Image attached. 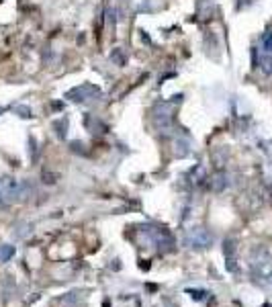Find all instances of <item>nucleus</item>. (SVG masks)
<instances>
[{
    "mask_svg": "<svg viewBox=\"0 0 272 307\" xmlns=\"http://www.w3.org/2000/svg\"><path fill=\"white\" fill-rule=\"evenodd\" d=\"M15 256V248L13 246H0V262H7Z\"/></svg>",
    "mask_w": 272,
    "mask_h": 307,
    "instance_id": "7",
    "label": "nucleus"
},
{
    "mask_svg": "<svg viewBox=\"0 0 272 307\" xmlns=\"http://www.w3.org/2000/svg\"><path fill=\"white\" fill-rule=\"evenodd\" d=\"M260 43H262V52H264V56H272V31L264 33Z\"/></svg>",
    "mask_w": 272,
    "mask_h": 307,
    "instance_id": "6",
    "label": "nucleus"
},
{
    "mask_svg": "<svg viewBox=\"0 0 272 307\" xmlns=\"http://www.w3.org/2000/svg\"><path fill=\"white\" fill-rule=\"evenodd\" d=\"M186 242H188L191 246H195V248H205V246L211 244V236H209L203 227H197V229H193V232L188 234Z\"/></svg>",
    "mask_w": 272,
    "mask_h": 307,
    "instance_id": "2",
    "label": "nucleus"
},
{
    "mask_svg": "<svg viewBox=\"0 0 272 307\" xmlns=\"http://www.w3.org/2000/svg\"><path fill=\"white\" fill-rule=\"evenodd\" d=\"M17 189H19V185L13 178H3V181H0V193H3L5 197H9V199H13L17 195Z\"/></svg>",
    "mask_w": 272,
    "mask_h": 307,
    "instance_id": "4",
    "label": "nucleus"
},
{
    "mask_svg": "<svg viewBox=\"0 0 272 307\" xmlns=\"http://www.w3.org/2000/svg\"><path fill=\"white\" fill-rule=\"evenodd\" d=\"M94 94H98V88H94V86H90V84H82V86L70 90L68 96H70L72 100H88V98L94 96Z\"/></svg>",
    "mask_w": 272,
    "mask_h": 307,
    "instance_id": "3",
    "label": "nucleus"
},
{
    "mask_svg": "<svg viewBox=\"0 0 272 307\" xmlns=\"http://www.w3.org/2000/svg\"><path fill=\"white\" fill-rule=\"evenodd\" d=\"M225 258H227V268L235 270V246L231 240L225 242Z\"/></svg>",
    "mask_w": 272,
    "mask_h": 307,
    "instance_id": "5",
    "label": "nucleus"
},
{
    "mask_svg": "<svg viewBox=\"0 0 272 307\" xmlns=\"http://www.w3.org/2000/svg\"><path fill=\"white\" fill-rule=\"evenodd\" d=\"M254 276L266 285H272V262H254Z\"/></svg>",
    "mask_w": 272,
    "mask_h": 307,
    "instance_id": "1",
    "label": "nucleus"
}]
</instances>
